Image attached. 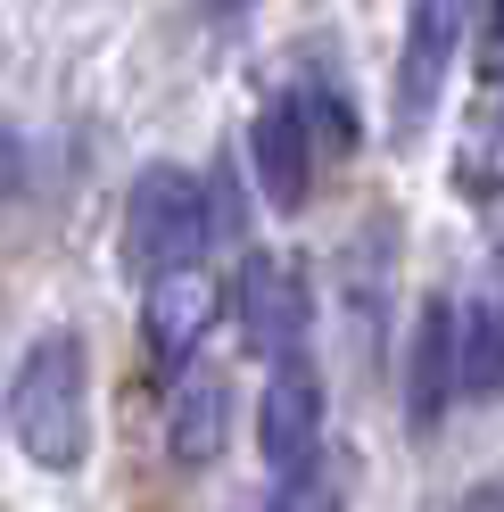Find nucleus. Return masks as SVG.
Masks as SVG:
<instances>
[{
	"instance_id": "obj_3",
	"label": "nucleus",
	"mask_w": 504,
	"mask_h": 512,
	"mask_svg": "<svg viewBox=\"0 0 504 512\" xmlns=\"http://www.w3.org/2000/svg\"><path fill=\"white\" fill-rule=\"evenodd\" d=\"M257 446L265 463L281 479H306L314 455H323V380H314V364H273L265 380V405H257Z\"/></svg>"
},
{
	"instance_id": "obj_7",
	"label": "nucleus",
	"mask_w": 504,
	"mask_h": 512,
	"mask_svg": "<svg viewBox=\"0 0 504 512\" xmlns=\"http://www.w3.org/2000/svg\"><path fill=\"white\" fill-rule=\"evenodd\" d=\"M240 331H248L257 356L290 364V347L306 339V281L290 265H273V256H248V273H240Z\"/></svg>"
},
{
	"instance_id": "obj_11",
	"label": "nucleus",
	"mask_w": 504,
	"mask_h": 512,
	"mask_svg": "<svg viewBox=\"0 0 504 512\" xmlns=\"http://www.w3.org/2000/svg\"><path fill=\"white\" fill-rule=\"evenodd\" d=\"M265 512H339V488H331L323 471H306V479H281Z\"/></svg>"
},
{
	"instance_id": "obj_10",
	"label": "nucleus",
	"mask_w": 504,
	"mask_h": 512,
	"mask_svg": "<svg viewBox=\"0 0 504 512\" xmlns=\"http://www.w3.org/2000/svg\"><path fill=\"white\" fill-rule=\"evenodd\" d=\"M496 380H504V314L480 306L463 331V389H496Z\"/></svg>"
},
{
	"instance_id": "obj_6",
	"label": "nucleus",
	"mask_w": 504,
	"mask_h": 512,
	"mask_svg": "<svg viewBox=\"0 0 504 512\" xmlns=\"http://www.w3.org/2000/svg\"><path fill=\"white\" fill-rule=\"evenodd\" d=\"M224 314V290H215L207 273H166V281H149V306H141V331H149V356L182 372L191 364V347L207 339V323Z\"/></svg>"
},
{
	"instance_id": "obj_9",
	"label": "nucleus",
	"mask_w": 504,
	"mask_h": 512,
	"mask_svg": "<svg viewBox=\"0 0 504 512\" xmlns=\"http://www.w3.org/2000/svg\"><path fill=\"white\" fill-rule=\"evenodd\" d=\"M232 397L215 389V380H182V397H174V422H166V446H174V463H215L224 455V430H232Z\"/></svg>"
},
{
	"instance_id": "obj_13",
	"label": "nucleus",
	"mask_w": 504,
	"mask_h": 512,
	"mask_svg": "<svg viewBox=\"0 0 504 512\" xmlns=\"http://www.w3.org/2000/svg\"><path fill=\"white\" fill-rule=\"evenodd\" d=\"M17 174V157H9V133H0V182H9Z\"/></svg>"
},
{
	"instance_id": "obj_4",
	"label": "nucleus",
	"mask_w": 504,
	"mask_h": 512,
	"mask_svg": "<svg viewBox=\"0 0 504 512\" xmlns=\"http://www.w3.org/2000/svg\"><path fill=\"white\" fill-rule=\"evenodd\" d=\"M455 380H463V323H455L447 298H430L422 323H414V364H405V422H414V438H430L447 422Z\"/></svg>"
},
{
	"instance_id": "obj_2",
	"label": "nucleus",
	"mask_w": 504,
	"mask_h": 512,
	"mask_svg": "<svg viewBox=\"0 0 504 512\" xmlns=\"http://www.w3.org/2000/svg\"><path fill=\"white\" fill-rule=\"evenodd\" d=\"M215 240V207H207V182L191 166H149L124 199V256L133 273L166 281V273H199V248Z\"/></svg>"
},
{
	"instance_id": "obj_12",
	"label": "nucleus",
	"mask_w": 504,
	"mask_h": 512,
	"mask_svg": "<svg viewBox=\"0 0 504 512\" xmlns=\"http://www.w3.org/2000/svg\"><path fill=\"white\" fill-rule=\"evenodd\" d=\"M480 58H488V75L504 83V0H496V9H488V50H480Z\"/></svg>"
},
{
	"instance_id": "obj_5",
	"label": "nucleus",
	"mask_w": 504,
	"mask_h": 512,
	"mask_svg": "<svg viewBox=\"0 0 504 512\" xmlns=\"http://www.w3.org/2000/svg\"><path fill=\"white\" fill-rule=\"evenodd\" d=\"M463 0H414V25H405V58H397V124H414L438 108V83H447V50H455Z\"/></svg>"
},
{
	"instance_id": "obj_1",
	"label": "nucleus",
	"mask_w": 504,
	"mask_h": 512,
	"mask_svg": "<svg viewBox=\"0 0 504 512\" xmlns=\"http://www.w3.org/2000/svg\"><path fill=\"white\" fill-rule=\"evenodd\" d=\"M9 438L17 455H34L42 471H75L91 446V372H83V339L50 331L25 347V364L9 372Z\"/></svg>"
},
{
	"instance_id": "obj_8",
	"label": "nucleus",
	"mask_w": 504,
	"mask_h": 512,
	"mask_svg": "<svg viewBox=\"0 0 504 512\" xmlns=\"http://www.w3.org/2000/svg\"><path fill=\"white\" fill-rule=\"evenodd\" d=\"M248 149H257L265 199L273 207H298L306 182H314V116H306V100H273L257 116V133H248Z\"/></svg>"
}]
</instances>
